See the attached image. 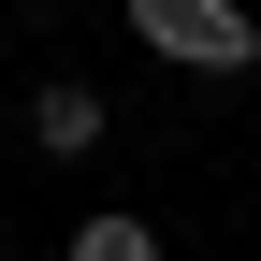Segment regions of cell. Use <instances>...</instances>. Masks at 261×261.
<instances>
[{"instance_id":"2","label":"cell","mask_w":261,"mask_h":261,"mask_svg":"<svg viewBox=\"0 0 261 261\" xmlns=\"http://www.w3.org/2000/svg\"><path fill=\"white\" fill-rule=\"evenodd\" d=\"M29 145H44V160H102L116 145V102L87 73H44V87H29Z\"/></svg>"},{"instance_id":"4","label":"cell","mask_w":261,"mask_h":261,"mask_svg":"<svg viewBox=\"0 0 261 261\" xmlns=\"http://www.w3.org/2000/svg\"><path fill=\"white\" fill-rule=\"evenodd\" d=\"M0 58H15V15H0Z\"/></svg>"},{"instance_id":"3","label":"cell","mask_w":261,"mask_h":261,"mask_svg":"<svg viewBox=\"0 0 261 261\" xmlns=\"http://www.w3.org/2000/svg\"><path fill=\"white\" fill-rule=\"evenodd\" d=\"M58 261H160V218H130V203H87L73 232H58Z\"/></svg>"},{"instance_id":"1","label":"cell","mask_w":261,"mask_h":261,"mask_svg":"<svg viewBox=\"0 0 261 261\" xmlns=\"http://www.w3.org/2000/svg\"><path fill=\"white\" fill-rule=\"evenodd\" d=\"M116 15H130L145 58H174V73H203V87H247L261 73V15L247 0H116Z\"/></svg>"}]
</instances>
